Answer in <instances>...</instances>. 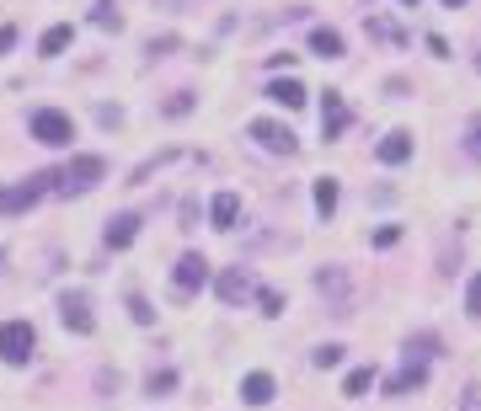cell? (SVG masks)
<instances>
[{
	"label": "cell",
	"instance_id": "6da1fadb",
	"mask_svg": "<svg viewBox=\"0 0 481 411\" xmlns=\"http://www.w3.org/2000/svg\"><path fill=\"white\" fill-rule=\"evenodd\" d=\"M102 176H108V161H102V155H75V161H70L64 172L49 176V187L70 198V192H91V187H97Z\"/></svg>",
	"mask_w": 481,
	"mask_h": 411
},
{
	"label": "cell",
	"instance_id": "7a4b0ae2",
	"mask_svg": "<svg viewBox=\"0 0 481 411\" xmlns=\"http://www.w3.org/2000/svg\"><path fill=\"white\" fill-rule=\"evenodd\" d=\"M27 128H33V139H38V145H54V150L75 139V123H70V113H60V107H38Z\"/></svg>",
	"mask_w": 481,
	"mask_h": 411
},
{
	"label": "cell",
	"instance_id": "3957f363",
	"mask_svg": "<svg viewBox=\"0 0 481 411\" xmlns=\"http://www.w3.org/2000/svg\"><path fill=\"white\" fill-rule=\"evenodd\" d=\"M33 348H38V332H33L27 321H5V326H0V358H5V363H27Z\"/></svg>",
	"mask_w": 481,
	"mask_h": 411
},
{
	"label": "cell",
	"instance_id": "277c9868",
	"mask_svg": "<svg viewBox=\"0 0 481 411\" xmlns=\"http://www.w3.org/2000/svg\"><path fill=\"white\" fill-rule=\"evenodd\" d=\"M246 134H251V139H257V145H262L268 155H295V150H300V139H295V134H289L284 123H273V117H257V123H251Z\"/></svg>",
	"mask_w": 481,
	"mask_h": 411
},
{
	"label": "cell",
	"instance_id": "5b68a950",
	"mask_svg": "<svg viewBox=\"0 0 481 411\" xmlns=\"http://www.w3.org/2000/svg\"><path fill=\"white\" fill-rule=\"evenodd\" d=\"M43 192H49V176H27L16 187H0V214H27Z\"/></svg>",
	"mask_w": 481,
	"mask_h": 411
},
{
	"label": "cell",
	"instance_id": "8992f818",
	"mask_svg": "<svg viewBox=\"0 0 481 411\" xmlns=\"http://www.w3.org/2000/svg\"><path fill=\"white\" fill-rule=\"evenodd\" d=\"M203 284H209V262H203L198 251H187L177 267H172V289H177V299H193Z\"/></svg>",
	"mask_w": 481,
	"mask_h": 411
},
{
	"label": "cell",
	"instance_id": "52a82bcc",
	"mask_svg": "<svg viewBox=\"0 0 481 411\" xmlns=\"http://www.w3.org/2000/svg\"><path fill=\"white\" fill-rule=\"evenodd\" d=\"M60 321L64 326H70V332H75V337H91V332H97V315H91V299H86V294L75 289V294H64L60 299Z\"/></svg>",
	"mask_w": 481,
	"mask_h": 411
},
{
	"label": "cell",
	"instance_id": "ba28073f",
	"mask_svg": "<svg viewBox=\"0 0 481 411\" xmlns=\"http://www.w3.org/2000/svg\"><path fill=\"white\" fill-rule=\"evenodd\" d=\"M348 123H354V113H348L343 91H326V102H321V139H343Z\"/></svg>",
	"mask_w": 481,
	"mask_h": 411
},
{
	"label": "cell",
	"instance_id": "9c48e42d",
	"mask_svg": "<svg viewBox=\"0 0 481 411\" xmlns=\"http://www.w3.org/2000/svg\"><path fill=\"white\" fill-rule=\"evenodd\" d=\"M316 289L332 299V315H354L348 310V278H343V267H321L316 273Z\"/></svg>",
	"mask_w": 481,
	"mask_h": 411
},
{
	"label": "cell",
	"instance_id": "30bf717a",
	"mask_svg": "<svg viewBox=\"0 0 481 411\" xmlns=\"http://www.w3.org/2000/svg\"><path fill=\"white\" fill-rule=\"evenodd\" d=\"M374 161H380V166H401V161H412V134H407V128L385 134V139L374 145Z\"/></svg>",
	"mask_w": 481,
	"mask_h": 411
},
{
	"label": "cell",
	"instance_id": "8fae6325",
	"mask_svg": "<svg viewBox=\"0 0 481 411\" xmlns=\"http://www.w3.org/2000/svg\"><path fill=\"white\" fill-rule=\"evenodd\" d=\"M240 401H246V406H268V401H273V379H268V374H246V379H240Z\"/></svg>",
	"mask_w": 481,
	"mask_h": 411
},
{
	"label": "cell",
	"instance_id": "7c38bea8",
	"mask_svg": "<svg viewBox=\"0 0 481 411\" xmlns=\"http://www.w3.org/2000/svg\"><path fill=\"white\" fill-rule=\"evenodd\" d=\"M134 235H139V214H118V220H108V246H113V251L134 246Z\"/></svg>",
	"mask_w": 481,
	"mask_h": 411
},
{
	"label": "cell",
	"instance_id": "4fadbf2b",
	"mask_svg": "<svg viewBox=\"0 0 481 411\" xmlns=\"http://www.w3.org/2000/svg\"><path fill=\"white\" fill-rule=\"evenodd\" d=\"M214 289H220V299H225V304H240V299L251 294V278H246L240 267H231V273H220V284H214Z\"/></svg>",
	"mask_w": 481,
	"mask_h": 411
},
{
	"label": "cell",
	"instance_id": "5bb4252c",
	"mask_svg": "<svg viewBox=\"0 0 481 411\" xmlns=\"http://www.w3.org/2000/svg\"><path fill=\"white\" fill-rule=\"evenodd\" d=\"M310 49L321 59H343V33L337 27H310Z\"/></svg>",
	"mask_w": 481,
	"mask_h": 411
},
{
	"label": "cell",
	"instance_id": "9a60e30c",
	"mask_svg": "<svg viewBox=\"0 0 481 411\" xmlns=\"http://www.w3.org/2000/svg\"><path fill=\"white\" fill-rule=\"evenodd\" d=\"M268 97H273L278 107H289V113H300V107H305V86H300V80H273V86H268Z\"/></svg>",
	"mask_w": 481,
	"mask_h": 411
},
{
	"label": "cell",
	"instance_id": "2e32d148",
	"mask_svg": "<svg viewBox=\"0 0 481 411\" xmlns=\"http://www.w3.org/2000/svg\"><path fill=\"white\" fill-rule=\"evenodd\" d=\"M422 379H428V363H418V358H407V369L391 379V396H407V390H422Z\"/></svg>",
	"mask_w": 481,
	"mask_h": 411
},
{
	"label": "cell",
	"instance_id": "e0dca14e",
	"mask_svg": "<svg viewBox=\"0 0 481 411\" xmlns=\"http://www.w3.org/2000/svg\"><path fill=\"white\" fill-rule=\"evenodd\" d=\"M236 214H240V198H236V192H220V198H214V209H209L214 230H231V225H236Z\"/></svg>",
	"mask_w": 481,
	"mask_h": 411
},
{
	"label": "cell",
	"instance_id": "ac0fdd59",
	"mask_svg": "<svg viewBox=\"0 0 481 411\" xmlns=\"http://www.w3.org/2000/svg\"><path fill=\"white\" fill-rule=\"evenodd\" d=\"M70 43H75V27L60 22V27H49V33H43V43H38V49H43V59H60Z\"/></svg>",
	"mask_w": 481,
	"mask_h": 411
},
{
	"label": "cell",
	"instance_id": "d6986e66",
	"mask_svg": "<svg viewBox=\"0 0 481 411\" xmlns=\"http://www.w3.org/2000/svg\"><path fill=\"white\" fill-rule=\"evenodd\" d=\"M316 214H321V220L337 214V176H321V182H316Z\"/></svg>",
	"mask_w": 481,
	"mask_h": 411
},
{
	"label": "cell",
	"instance_id": "ffe728a7",
	"mask_svg": "<svg viewBox=\"0 0 481 411\" xmlns=\"http://www.w3.org/2000/svg\"><path fill=\"white\" fill-rule=\"evenodd\" d=\"M91 22H97L102 33H118V27H123V16H118V11H113V0H97V11H91Z\"/></svg>",
	"mask_w": 481,
	"mask_h": 411
},
{
	"label": "cell",
	"instance_id": "44dd1931",
	"mask_svg": "<svg viewBox=\"0 0 481 411\" xmlns=\"http://www.w3.org/2000/svg\"><path fill=\"white\" fill-rule=\"evenodd\" d=\"M369 385H374V363H369V369H354V374L343 379V396H363Z\"/></svg>",
	"mask_w": 481,
	"mask_h": 411
},
{
	"label": "cell",
	"instance_id": "7402d4cb",
	"mask_svg": "<svg viewBox=\"0 0 481 411\" xmlns=\"http://www.w3.org/2000/svg\"><path fill=\"white\" fill-rule=\"evenodd\" d=\"M369 38H385V43H407V33H401L396 22H380V16H369Z\"/></svg>",
	"mask_w": 481,
	"mask_h": 411
},
{
	"label": "cell",
	"instance_id": "603a6c76",
	"mask_svg": "<svg viewBox=\"0 0 481 411\" xmlns=\"http://www.w3.org/2000/svg\"><path fill=\"white\" fill-rule=\"evenodd\" d=\"M150 396H166V390H177V369H161V374H150V385H145Z\"/></svg>",
	"mask_w": 481,
	"mask_h": 411
},
{
	"label": "cell",
	"instance_id": "cb8c5ba5",
	"mask_svg": "<svg viewBox=\"0 0 481 411\" xmlns=\"http://www.w3.org/2000/svg\"><path fill=\"white\" fill-rule=\"evenodd\" d=\"M257 304H262V315H284V294L278 289H257Z\"/></svg>",
	"mask_w": 481,
	"mask_h": 411
},
{
	"label": "cell",
	"instance_id": "d4e9b609",
	"mask_svg": "<svg viewBox=\"0 0 481 411\" xmlns=\"http://www.w3.org/2000/svg\"><path fill=\"white\" fill-rule=\"evenodd\" d=\"M343 352H348V348H337V342L316 348V369H337V363H343Z\"/></svg>",
	"mask_w": 481,
	"mask_h": 411
},
{
	"label": "cell",
	"instance_id": "484cf974",
	"mask_svg": "<svg viewBox=\"0 0 481 411\" xmlns=\"http://www.w3.org/2000/svg\"><path fill=\"white\" fill-rule=\"evenodd\" d=\"M177 49H182V43L166 33V38H150V49H145V54H150V59H166V54H177Z\"/></svg>",
	"mask_w": 481,
	"mask_h": 411
},
{
	"label": "cell",
	"instance_id": "4316f807",
	"mask_svg": "<svg viewBox=\"0 0 481 411\" xmlns=\"http://www.w3.org/2000/svg\"><path fill=\"white\" fill-rule=\"evenodd\" d=\"M466 315H481V273L466 284Z\"/></svg>",
	"mask_w": 481,
	"mask_h": 411
},
{
	"label": "cell",
	"instance_id": "83f0119b",
	"mask_svg": "<svg viewBox=\"0 0 481 411\" xmlns=\"http://www.w3.org/2000/svg\"><path fill=\"white\" fill-rule=\"evenodd\" d=\"M128 315H134V321H139V326H150V321H156V310H150V304H145V299H139V294H134V299H128Z\"/></svg>",
	"mask_w": 481,
	"mask_h": 411
},
{
	"label": "cell",
	"instance_id": "f1b7e54d",
	"mask_svg": "<svg viewBox=\"0 0 481 411\" xmlns=\"http://www.w3.org/2000/svg\"><path fill=\"white\" fill-rule=\"evenodd\" d=\"M166 113H172V117L193 113V91H177V97H172V102H166Z\"/></svg>",
	"mask_w": 481,
	"mask_h": 411
},
{
	"label": "cell",
	"instance_id": "f546056e",
	"mask_svg": "<svg viewBox=\"0 0 481 411\" xmlns=\"http://www.w3.org/2000/svg\"><path fill=\"white\" fill-rule=\"evenodd\" d=\"M396 240H401L396 225H380V230H374V246H396Z\"/></svg>",
	"mask_w": 481,
	"mask_h": 411
},
{
	"label": "cell",
	"instance_id": "4dcf8cb0",
	"mask_svg": "<svg viewBox=\"0 0 481 411\" xmlns=\"http://www.w3.org/2000/svg\"><path fill=\"white\" fill-rule=\"evenodd\" d=\"M460 411H481V385H471V390L460 396Z\"/></svg>",
	"mask_w": 481,
	"mask_h": 411
},
{
	"label": "cell",
	"instance_id": "1f68e13d",
	"mask_svg": "<svg viewBox=\"0 0 481 411\" xmlns=\"http://www.w3.org/2000/svg\"><path fill=\"white\" fill-rule=\"evenodd\" d=\"M428 54H433V59H449V43H444L439 33H428Z\"/></svg>",
	"mask_w": 481,
	"mask_h": 411
},
{
	"label": "cell",
	"instance_id": "d6a6232c",
	"mask_svg": "<svg viewBox=\"0 0 481 411\" xmlns=\"http://www.w3.org/2000/svg\"><path fill=\"white\" fill-rule=\"evenodd\" d=\"M11 43H16V27H11V22H5V27H0V54H5V49H11Z\"/></svg>",
	"mask_w": 481,
	"mask_h": 411
},
{
	"label": "cell",
	"instance_id": "836d02e7",
	"mask_svg": "<svg viewBox=\"0 0 481 411\" xmlns=\"http://www.w3.org/2000/svg\"><path fill=\"white\" fill-rule=\"evenodd\" d=\"M471 134H476V150H481V117H471Z\"/></svg>",
	"mask_w": 481,
	"mask_h": 411
},
{
	"label": "cell",
	"instance_id": "e575fe53",
	"mask_svg": "<svg viewBox=\"0 0 481 411\" xmlns=\"http://www.w3.org/2000/svg\"><path fill=\"white\" fill-rule=\"evenodd\" d=\"M444 5H449V11H455V5H466V0H444Z\"/></svg>",
	"mask_w": 481,
	"mask_h": 411
},
{
	"label": "cell",
	"instance_id": "d590c367",
	"mask_svg": "<svg viewBox=\"0 0 481 411\" xmlns=\"http://www.w3.org/2000/svg\"><path fill=\"white\" fill-rule=\"evenodd\" d=\"M401 5H407V11H412V5H418V0H401Z\"/></svg>",
	"mask_w": 481,
	"mask_h": 411
},
{
	"label": "cell",
	"instance_id": "8d00e7d4",
	"mask_svg": "<svg viewBox=\"0 0 481 411\" xmlns=\"http://www.w3.org/2000/svg\"><path fill=\"white\" fill-rule=\"evenodd\" d=\"M476 70H481V54H476Z\"/></svg>",
	"mask_w": 481,
	"mask_h": 411
},
{
	"label": "cell",
	"instance_id": "74e56055",
	"mask_svg": "<svg viewBox=\"0 0 481 411\" xmlns=\"http://www.w3.org/2000/svg\"><path fill=\"white\" fill-rule=\"evenodd\" d=\"M0 262H5V251H0Z\"/></svg>",
	"mask_w": 481,
	"mask_h": 411
}]
</instances>
